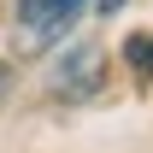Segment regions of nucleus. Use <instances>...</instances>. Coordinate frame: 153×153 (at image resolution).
<instances>
[{
    "mask_svg": "<svg viewBox=\"0 0 153 153\" xmlns=\"http://www.w3.org/2000/svg\"><path fill=\"white\" fill-rule=\"evenodd\" d=\"M82 6H88V0H18V41L30 53L53 47V41L82 18Z\"/></svg>",
    "mask_w": 153,
    "mask_h": 153,
    "instance_id": "1",
    "label": "nucleus"
},
{
    "mask_svg": "<svg viewBox=\"0 0 153 153\" xmlns=\"http://www.w3.org/2000/svg\"><path fill=\"white\" fill-rule=\"evenodd\" d=\"M100 71H106L100 47L82 41L76 53H65V59L53 65V94H94V88H100Z\"/></svg>",
    "mask_w": 153,
    "mask_h": 153,
    "instance_id": "2",
    "label": "nucleus"
},
{
    "mask_svg": "<svg viewBox=\"0 0 153 153\" xmlns=\"http://www.w3.org/2000/svg\"><path fill=\"white\" fill-rule=\"evenodd\" d=\"M124 59L135 65V76H153V36H130L124 41Z\"/></svg>",
    "mask_w": 153,
    "mask_h": 153,
    "instance_id": "3",
    "label": "nucleus"
},
{
    "mask_svg": "<svg viewBox=\"0 0 153 153\" xmlns=\"http://www.w3.org/2000/svg\"><path fill=\"white\" fill-rule=\"evenodd\" d=\"M0 94H6V65H0Z\"/></svg>",
    "mask_w": 153,
    "mask_h": 153,
    "instance_id": "4",
    "label": "nucleus"
},
{
    "mask_svg": "<svg viewBox=\"0 0 153 153\" xmlns=\"http://www.w3.org/2000/svg\"><path fill=\"white\" fill-rule=\"evenodd\" d=\"M100 6H106V12H112V6H118V0H100Z\"/></svg>",
    "mask_w": 153,
    "mask_h": 153,
    "instance_id": "5",
    "label": "nucleus"
}]
</instances>
